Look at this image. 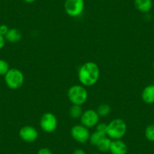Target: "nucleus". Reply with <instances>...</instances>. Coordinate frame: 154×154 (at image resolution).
<instances>
[{
	"label": "nucleus",
	"mask_w": 154,
	"mask_h": 154,
	"mask_svg": "<svg viewBox=\"0 0 154 154\" xmlns=\"http://www.w3.org/2000/svg\"><path fill=\"white\" fill-rule=\"evenodd\" d=\"M99 76V67L94 62H86L82 65L78 72L79 82L85 86H92L95 85L98 81Z\"/></svg>",
	"instance_id": "nucleus-1"
},
{
	"label": "nucleus",
	"mask_w": 154,
	"mask_h": 154,
	"mask_svg": "<svg viewBox=\"0 0 154 154\" xmlns=\"http://www.w3.org/2000/svg\"><path fill=\"white\" fill-rule=\"evenodd\" d=\"M127 131V125L122 119H115L107 124L106 136L112 140H120Z\"/></svg>",
	"instance_id": "nucleus-2"
},
{
	"label": "nucleus",
	"mask_w": 154,
	"mask_h": 154,
	"mask_svg": "<svg viewBox=\"0 0 154 154\" xmlns=\"http://www.w3.org/2000/svg\"><path fill=\"white\" fill-rule=\"evenodd\" d=\"M67 96L72 104L82 106L88 99V91L82 85H75L69 88Z\"/></svg>",
	"instance_id": "nucleus-3"
},
{
	"label": "nucleus",
	"mask_w": 154,
	"mask_h": 154,
	"mask_svg": "<svg viewBox=\"0 0 154 154\" xmlns=\"http://www.w3.org/2000/svg\"><path fill=\"white\" fill-rule=\"evenodd\" d=\"M5 82L11 89H18L23 85L24 75L20 69L12 68L5 75Z\"/></svg>",
	"instance_id": "nucleus-4"
},
{
	"label": "nucleus",
	"mask_w": 154,
	"mask_h": 154,
	"mask_svg": "<svg viewBox=\"0 0 154 154\" xmlns=\"http://www.w3.org/2000/svg\"><path fill=\"white\" fill-rule=\"evenodd\" d=\"M84 8V0H66L64 2L65 11L69 17H79L83 12Z\"/></svg>",
	"instance_id": "nucleus-5"
},
{
	"label": "nucleus",
	"mask_w": 154,
	"mask_h": 154,
	"mask_svg": "<svg viewBox=\"0 0 154 154\" xmlns=\"http://www.w3.org/2000/svg\"><path fill=\"white\" fill-rule=\"evenodd\" d=\"M40 126L44 131L52 133L57 127V119L51 112H45L40 118Z\"/></svg>",
	"instance_id": "nucleus-6"
},
{
	"label": "nucleus",
	"mask_w": 154,
	"mask_h": 154,
	"mask_svg": "<svg viewBox=\"0 0 154 154\" xmlns=\"http://www.w3.org/2000/svg\"><path fill=\"white\" fill-rule=\"evenodd\" d=\"M70 134L75 141L81 143H85L89 140L90 135H91L88 128L82 125H75L72 126L71 128Z\"/></svg>",
	"instance_id": "nucleus-7"
},
{
	"label": "nucleus",
	"mask_w": 154,
	"mask_h": 154,
	"mask_svg": "<svg viewBox=\"0 0 154 154\" xmlns=\"http://www.w3.org/2000/svg\"><path fill=\"white\" fill-rule=\"evenodd\" d=\"M99 115L94 109H88L84 111L80 118L81 123L86 128H92L97 125L99 122Z\"/></svg>",
	"instance_id": "nucleus-8"
},
{
	"label": "nucleus",
	"mask_w": 154,
	"mask_h": 154,
	"mask_svg": "<svg viewBox=\"0 0 154 154\" xmlns=\"http://www.w3.org/2000/svg\"><path fill=\"white\" fill-rule=\"evenodd\" d=\"M38 131L36 128L31 125H25L22 127L19 131V136L23 141L26 143H32L38 138Z\"/></svg>",
	"instance_id": "nucleus-9"
},
{
	"label": "nucleus",
	"mask_w": 154,
	"mask_h": 154,
	"mask_svg": "<svg viewBox=\"0 0 154 154\" xmlns=\"http://www.w3.org/2000/svg\"><path fill=\"white\" fill-rule=\"evenodd\" d=\"M109 152L111 154H126L128 146L122 140H112L111 142Z\"/></svg>",
	"instance_id": "nucleus-10"
},
{
	"label": "nucleus",
	"mask_w": 154,
	"mask_h": 154,
	"mask_svg": "<svg viewBox=\"0 0 154 154\" xmlns=\"http://www.w3.org/2000/svg\"><path fill=\"white\" fill-rule=\"evenodd\" d=\"M141 98L145 103H154V85H149L143 88L141 94Z\"/></svg>",
	"instance_id": "nucleus-11"
},
{
	"label": "nucleus",
	"mask_w": 154,
	"mask_h": 154,
	"mask_svg": "<svg viewBox=\"0 0 154 154\" xmlns=\"http://www.w3.org/2000/svg\"><path fill=\"white\" fill-rule=\"evenodd\" d=\"M134 7L137 11L142 13H147L152 9V0H134Z\"/></svg>",
	"instance_id": "nucleus-12"
},
{
	"label": "nucleus",
	"mask_w": 154,
	"mask_h": 154,
	"mask_svg": "<svg viewBox=\"0 0 154 154\" xmlns=\"http://www.w3.org/2000/svg\"><path fill=\"white\" fill-rule=\"evenodd\" d=\"M21 38L22 33L19 29H16V28L9 29L6 35H5V40L11 42V43H17V42H20Z\"/></svg>",
	"instance_id": "nucleus-13"
},
{
	"label": "nucleus",
	"mask_w": 154,
	"mask_h": 154,
	"mask_svg": "<svg viewBox=\"0 0 154 154\" xmlns=\"http://www.w3.org/2000/svg\"><path fill=\"white\" fill-rule=\"evenodd\" d=\"M105 137H106V134L105 133L100 132V131H95L94 133L90 135V138H89V141L93 146H97L100 141L101 140H103Z\"/></svg>",
	"instance_id": "nucleus-14"
},
{
	"label": "nucleus",
	"mask_w": 154,
	"mask_h": 154,
	"mask_svg": "<svg viewBox=\"0 0 154 154\" xmlns=\"http://www.w3.org/2000/svg\"><path fill=\"white\" fill-rule=\"evenodd\" d=\"M69 113L72 119H79L82 116L83 110H82V108L80 105L72 104V106L69 108Z\"/></svg>",
	"instance_id": "nucleus-15"
},
{
	"label": "nucleus",
	"mask_w": 154,
	"mask_h": 154,
	"mask_svg": "<svg viewBox=\"0 0 154 154\" xmlns=\"http://www.w3.org/2000/svg\"><path fill=\"white\" fill-rule=\"evenodd\" d=\"M111 139L109 137H105L103 140L100 141V143L97 145V148L100 152H106L107 151H109V148H110L111 145Z\"/></svg>",
	"instance_id": "nucleus-16"
},
{
	"label": "nucleus",
	"mask_w": 154,
	"mask_h": 154,
	"mask_svg": "<svg viewBox=\"0 0 154 154\" xmlns=\"http://www.w3.org/2000/svg\"><path fill=\"white\" fill-rule=\"evenodd\" d=\"M110 106H109V105L106 104V103H102V104L99 105L97 109V112L99 115V116H102V117H104V116H108L110 113Z\"/></svg>",
	"instance_id": "nucleus-17"
},
{
	"label": "nucleus",
	"mask_w": 154,
	"mask_h": 154,
	"mask_svg": "<svg viewBox=\"0 0 154 154\" xmlns=\"http://www.w3.org/2000/svg\"><path fill=\"white\" fill-rule=\"evenodd\" d=\"M144 134L146 140L154 142V124H150L146 126V128H145Z\"/></svg>",
	"instance_id": "nucleus-18"
},
{
	"label": "nucleus",
	"mask_w": 154,
	"mask_h": 154,
	"mask_svg": "<svg viewBox=\"0 0 154 154\" xmlns=\"http://www.w3.org/2000/svg\"><path fill=\"white\" fill-rule=\"evenodd\" d=\"M9 64L5 60L0 59V75H5L9 70Z\"/></svg>",
	"instance_id": "nucleus-19"
},
{
	"label": "nucleus",
	"mask_w": 154,
	"mask_h": 154,
	"mask_svg": "<svg viewBox=\"0 0 154 154\" xmlns=\"http://www.w3.org/2000/svg\"><path fill=\"white\" fill-rule=\"evenodd\" d=\"M106 127H107V124L99 123V124H97V127H96V131H100V132H103V133H105V134H106Z\"/></svg>",
	"instance_id": "nucleus-20"
},
{
	"label": "nucleus",
	"mask_w": 154,
	"mask_h": 154,
	"mask_svg": "<svg viewBox=\"0 0 154 154\" xmlns=\"http://www.w3.org/2000/svg\"><path fill=\"white\" fill-rule=\"evenodd\" d=\"M9 30V28L8 27V26L5 24H2L0 25V34L5 36L6 35V33L8 32V31Z\"/></svg>",
	"instance_id": "nucleus-21"
},
{
	"label": "nucleus",
	"mask_w": 154,
	"mask_h": 154,
	"mask_svg": "<svg viewBox=\"0 0 154 154\" xmlns=\"http://www.w3.org/2000/svg\"><path fill=\"white\" fill-rule=\"evenodd\" d=\"M37 154H53V152L50 149H48V148L43 147L38 149Z\"/></svg>",
	"instance_id": "nucleus-22"
},
{
	"label": "nucleus",
	"mask_w": 154,
	"mask_h": 154,
	"mask_svg": "<svg viewBox=\"0 0 154 154\" xmlns=\"http://www.w3.org/2000/svg\"><path fill=\"white\" fill-rule=\"evenodd\" d=\"M5 36L0 34V50L3 48V47L5 46Z\"/></svg>",
	"instance_id": "nucleus-23"
},
{
	"label": "nucleus",
	"mask_w": 154,
	"mask_h": 154,
	"mask_svg": "<svg viewBox=\"0 0 154 154\" xmlns=\"http://www.w3.org/2000/svg\"><path fill=\"white\" fill-rule=\"evenodd\" d=\"M72 154H86V152L82 149H75L72 152Z\"/></svg>",
	"instance_id": "nucleus-24"
},
{
	"label": "nucleus",
	"mask_w": 154,
	"mask_h": 154,
	"mask_svg": "<svg viewBox=\"0 0 154 154\" xmlns=\"http://www.w3.org/2000/svg\"><path fill=\"white\" fill-rule=\"evenodd\" d=\"M23 2H26V3H32L35 1V0H23Z\"/></svg>",
	"instance_id": "nucleus-25"
},
{
	"label": "nucleus",
	"mask_w": 154,
	"mask_h": 154,
	"mask_svg": "<svg viewBox=\"0 0 154 154\" xmlns=\"http://www.w3.org/2000/svg\"><path fill=\"white\" fill-rule=\"evenodd\" d=\"M152 67H153V69H154V61H153V63H152Z\"/></svg>",
	"instance_id": "nucleus-26"
},
{
	"label": "nucleus",
	"mask_w": 154,
	"mask_h": 154,
	"mask_svg": "<svg viewBox=\"0 0 154 154\" xmlns=\"http://www.w3.org/2000/svg\"><path fill=\"white\" fill-rule=\"evenodd\" d=\"M91 154H99V153H95V152H94V153H91Z\"/></svg>",
	"instance_id": "nucleus-27"
},
{
	"label": "nucleus",
	"mask_w": 154,
	"mask_h": 154,
	"mask_svg": "<svg viewBox=\"0 0 154 154\" xmlns=\"http://www.w3.org/2000/svg\"><path fill=\"white\" fill-rule=\"evenodd\" d=\"M15 154H21V153H15Z\"/></svg>",
	"instance_id": "nucleus-28"
}]
</instances>
